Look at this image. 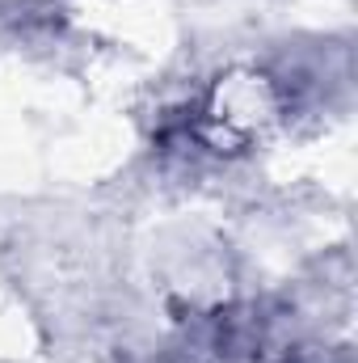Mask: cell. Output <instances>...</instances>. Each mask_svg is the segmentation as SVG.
<instances>
[{
	"instance_id": "1",
	"label": "cell",
	"mask_w": 358,
	"mask_h": 363,
	"mask_svg": "<svg viewBox=\"0 0 358 363\" xmlns=\"http://www.w3.org/2000/svg\"><path fill=\"white\" fill-rule=\"evenodd\" d=\"M291 334L266 308H236L215 321L207 363H291Z\"/></svg>"
}]
</instances>
